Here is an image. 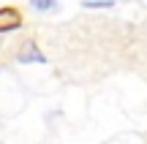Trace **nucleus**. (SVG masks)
<instances>
[{
    "instance_id": "1",
    "label": "nucleus",
    "mask_w": 147,
    "mask_h": 144,
    "mask_svg": "<svg viewBox=\"0 0 147 144\" xmlns=\"http://www.w3.org/2000/svg\"><path fill=\"white\" fill-rule=\"evenodd\" d=\"M22 27V11L16 5H3L0 8V33H11Z\"/></svg>"
},
{
    "instance_id": "2",
    "label": "nucleus",
    "mask_w": 147,
    "mask_h": 144,
    "mask_svg": "<svg viewBox=\"0 0 147 144\" xmlns=\"http://www.w3.org/2000/svg\"><path fill=\"white\" fill-rule=\"evenodd\" d=\"M16 60H19V63H47V57L38 52V46H36V41H33V38L22 44V49H19V54H16Z\"/></svg>"
},
{
    "instance_id": "3",
    "label": "nucleus",
    "mask_w": 147,
    "mask_h": 144,
    "mask_svg": "<svg viewBox=\"0 0 147 144\" xmlns=\"http://www.w3.org/2000/svg\"><path fill=\"white\" fill-rule=\"evenodd\" d=\"M30 5H33L36 11H55V8H57L55 0H30Z\"/></svg>"
},
{
    "instance_id": "4",
    "label": "nucleus",
    "mask_w": 147,
    "mask_h": 144,
    "mask_svg": "<svg viewBox=\"0 0 147 144\" xmlns=\"http://www.w3.org/2000/svg\"><path fill=\"white\" fill-rule=\"evenodd\" d=\"M84 5L87 8H109L112 0H84Z\"/></svg>"
}]
</instances>
